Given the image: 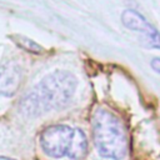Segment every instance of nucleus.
Segmentation results:
<instances>
[{
    "instance_id": "4",
    "label": "nucleus",
    "mask_w": 160,
    "mask_h": 160,
    "mask_svg": "<svg viewBox=\"0 0 160 160\" xmlns=\"http://www.w3.org/2000/svg\"><path fill=\"white\" fill-rule=\"evenodd\" d=\"M121 21L128 29L140 34L148 46L160 49V32L140 12L132 9L124 10L121 14Z\"/></svg>"
},
{
    "instance_id": "5",
    "label": "nucleus",
    "mask_w": 160,
    "mask_h": 160,
    "mask_svg": "<svg viewBox=\"0 0 160 160\" xmlns=\"http://www.w3.org/2000/svg\"><path fill=\"white\" fill-rule=\"evenodd\" d=\"M22 81V70L15 61L0 65V96H12L18 92Z\"/></svg>"
},
{
    "instance_id": "7",
    "label": "nucleus",
    "mask_w": 160,
    "mask_h": 160,
    "mask_svg": "<svg viewBox=\"0 0 160 160\" xmlns=\"http://www.w3.org/2000/svg\"><path fill=\"white\" fill-rule=\"evenodd\" d=\"M150 65H151V68H152L154 71H156L158 74H160V58H154L151 60Z\"/></svg>"
},
{
    "instance_id": "2",
    "label": "nucleus",
    "mask_w": 160,
    "mask_h": 160,
    "mask_svg": "<svg viewBox=\"0 0 160 160\" xmlns=\"http://www.w3.org/2000/svg\"><path fill=\"white\" fill-rule=\"evenodd\" d=\"M92 139L100 156L122 160L128 155L129 141L120 118L106 108H98L92 114Z\"/></svg>"
},
{
    "instance_id": "3",
    "label": "nucleus",
    "mask_w": 160,
    "mask_h": 160,
    "mask_svg": "<svg viewBox=\"0 0 160 160\" xmlns=\"http://www.w3.org/2000/svg\"><path fill=\"white\" fill-rule=\"evenodd\" d=\"M42 152L51 159L82 160L88 152V139L79 128L56 124L45 128L39 135Z\"/></svg>"
},
{
    "instance_id": "8",
    "label": "nucleus",
    "mask_w": 160,
    "mask_h": 160,
    "mask_svg": "<svg viewBox=\"0 0 160 160\" xmlns=\"http://www.w3.org/2000/svg\"><path fill=\"white\" fill-rule=\"evenodd\" d=\"M0 160H14V159H10V158H6V156H0Z\"/></svg>"
},
{
    "instance_id": "1",
    "label": "nucleus",
    "mask_w": 160,
    "mask_h": 160,
    "mask_svg": "<svg viewBox=\"0 0 160 160\" xmlns=\"http://www.w3.org/2000/svg\"><path fill=\"white\" fill-rule=\"evenodd\" d=\"M76 79L64 70L44 76L18 102V111L26 119H35L54 110L66 108L74 98Z\"/></svg>"
},
{
    "instance_id": "6",
    "label": "nucleus",
    "mask_w": 160,
    "mask_h": 160,
    "mask_svg": "<svg viewBox=\"0 0 160 160\" xmlns=\"http://www.w3.org/2000/svg\"><path fill=\"white\" fill-rule=\"evenodd\" d=\"M14 39V41L20 46L24 50L26 51H31V52H35V54H39L41 52V46H39L35 41L28 39V38H24V36H19V35H15V36H11Z\"/></svg>"
}]
</instances>
